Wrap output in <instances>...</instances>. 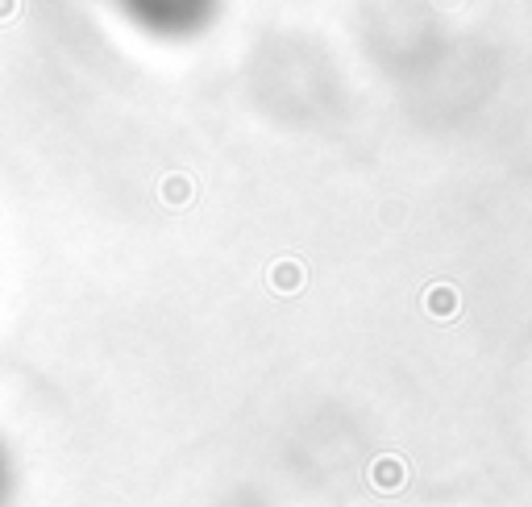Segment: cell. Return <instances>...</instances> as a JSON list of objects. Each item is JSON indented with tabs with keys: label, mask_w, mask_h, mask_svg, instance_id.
<instances>
[{
	"label": "cell",
	"mask_w": 532,
	"mask_h": 507,
	"mask_svg": "<svg viewBox=\"0 0 532 507\" xmlns=\"http://www.w3.org/2000/svg\"><path fill=\"white\" fill-rule=\"evenodd\" d=\"M117 9L154 38H192L212 21L217 0H117Z\"/></svg>",
	"instance_id": "cell-1"
},
{
	"label": "cell",
	"mask_w": 532,
	"mask_h": 507,
	"mask_svg": "<svg viewBox=\"0 0 532 507\" xmlns=\"http://www.w3.org/2000/svg\"><path fill=\"white\" fill-rule=\"evenodd\" d=\"M13 495H17V462L9 441L0 437V507H13Z\"/></svg>",
	"instance_id": "cell-2"
}]
</instances>
